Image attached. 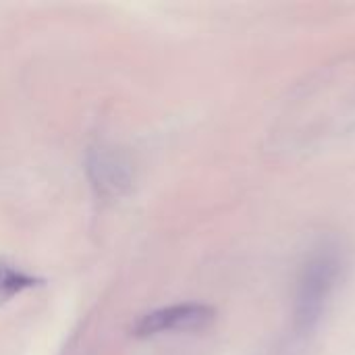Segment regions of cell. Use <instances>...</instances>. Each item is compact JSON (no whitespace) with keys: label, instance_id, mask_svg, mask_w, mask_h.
Returning a JSON list of instances; mask_svg holds the SVG:
<instances>
[{"label":"cell","instance_id":"6da1fadb","mask_svg":"<svg viewBox=\"0 0 355 355\" xmlns=\"http://www.w3.org/2000/svg\"><path fill=\"white\" fill-rule=\"evenodd\" d=\"M339 277V258L335 252H320L304 266L297 302H295V324L310 331L322 316L324 306L335 289Z\"/></svg>","mask_w":355,"mask_h":355},{"label":"cell","instance_id":"7a4b0ae2","mask_svg":"<svg viewBox=\"0 0 355 355\" xmlns=\"http://www.w3.org/2000/svg\"><path fill=\"white\" fill-rule=\"evenodd\" d=\"M216 320V310L208 304L185 302L173 304L144 314L135 327L133 335L139 339H150L166 333H193L204 331Z\"/></svg>","mask_w":355,"mask_h":355},{"label":"cell","instance_id":"3957f363","mask_svg":"<svg viewBox=\"0 0 355 355\" xmlns=\"http://www.w3.org/2000/svg\"><path fill=\"white\" fill-rule=\"evenodd\" d=\"M37 283L40 281L35 277L0 260V304L12 300L15 295H21L27 289H33Z\"/></svg>","mask_w":355,"mask_h":355}]
</instances>
